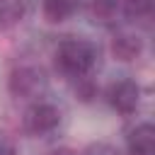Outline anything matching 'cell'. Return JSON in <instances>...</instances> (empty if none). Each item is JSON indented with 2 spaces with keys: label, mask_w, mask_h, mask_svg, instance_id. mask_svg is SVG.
<instances>
[{
  "label": "cell",
  "mask_w": 155,
  "mask_h": 155,
  "mask_svg": "<svg viewBox=\"0 0 155 155\" xmlns=\"http://www.w3.org/2000/svg\"><path fill=\"white\" fill-rule=\"evenodd\" d=\"M97 63V46L85 39H65L56 48V68L68 78L87 75Z\"/></svg>",
  "instance_id": "1"
},
{
  "label": "cell",
  "mask_w": 155,
  "mask_h": 155,
  "mask_svg": "<svg viewBox=\"0 0 155 155\" xmlns=\"http://www.w3.org/2000/svg\"><path fill=\"white\" fill-rule=\"evenodd\" d=\"M46 85H48L46 73L39 65H31V63L17 65L7 78V90L15 99H36V97L44 94Z\"/></svg>",
  "instance_id": "2"
},
{
  "label": "cell",
  "mask_w": 155,
  "mask_h": 155,
  "mask_svg": "<svg viewBox=\"0 0 155 155\" xmlns=\"http://www.w3.org/2000/svg\"><path fill=\"white\" fill-rule=\"evenodd\" d=\"M24 131L31 136H46L58 128L61 124V109L51 102H34L24 111Z\"/></svg>",
  "instance_id": "3"
},
{
  "label": "cell",
  "mask_w": 155,
  "mask_h": 155,
  "mask_svg": "<svg viewBox=\"0 0 155 155\" xmlns=\"http://www.w3.org/2000/svg\"><path fill=\"white\" fill-rule=\"evenodd\" d=\"M107 99H109L111 109H116L119 114L128 116V114H133V111L138 109V104H140V87H138V82L131 80V78L116 80V82L109 87Z\"/></svg>",
  "instance_id": "4"
},
{
  "label": "cell",
  "mask_w": 155,
  "mask_h": 155,
  "mask_svg": "<svg viewBox=\"0 0 155 155\" xmlns=\"http://www.w3.org/2000/svg\"><path fill=\"white\" fill-rule=\"evenodd\" d=\"M126 153L128 155H155V126L145 121L131 128L126 138Z\"/></svg>",
  "instance_id": "5"
},
{
  "label": "cell",
  "mask_w": 155,
  "mask_h": 155,
  "mask_svg": "<svg viewBox=\"0 0 155 155\" xmlns=\"http://www.w3.org/2000/svg\"><path fill=\"white\" fill-rule=\"evenodd\" d=\"M140 51H143V41H140L136 34L121 31V34H116V36L111 39V53H114V58H119V61H124V63L136 61V58L140 56Z\"/></svg>",
  "instance_id": "6"
},
{
  "label": "cell",
  "mask_w": 155,
  "mask_h": 155,
  "mask_svg": "<svg viewBox=\"0 0 155 155\" xmlns=\"http://www.w3.org/2000/svg\"><path fill=\"white\" fill-rule=\"evenodd\" d=\"M75 10H78V0H41V12L51 24L65 22Z\"/></svg>",
  "instance_id": "7"
},
{
  "label": "cell",
  "mask_w": 155,
  "mask_h": 155,
  "mask_svg": "<svg viewBox=\"0 0 155 155\" xmlns=\"http://www.w3.org/2000/svg\"><path fill=\"white\" fill-rule=\"evenodd\" d=\"M27 0H0V31L17 27L24 19Z\"/></svg>",
  "instance_id": "8"
},
{
  "label": "cell",
  "mask_w": 155,
  "mask_h": 155,
  "mask_svg": "<svg viewBox=\"0 0 155 155\" xmlns=\"http://www.w3.org/2000/svg\"><path fill=\"white\" fill-rule=\"evenodd\" d=\"M90 12H92L94 19L109 22L119 12V0H90Z\"/></svg>",
  "instance_id": "9"
},
{
  "label": "cell",
  "mask_w": 155,
  "mask_h": 155,
  "mask_svg": "<svg viewBox=\"0 0 155 155\" xmlns=\"http://www.w3.org/2000/svg\"><path fill=\"white\" fill-rule=\"evenodd\" d=\"M121 2H124L126 17L140 19V17H148V15L153 12V2H155V0H121Z\"/></svg>",
  "instance_id": "10"
},
{
  "label": "cell",
  "mask_w": 155,
  "mask_h": 155,
  "mask_svg": "<svg viewBox=\"0 0 155 155\" xmlns=\"http://www.w3.org/2000/svg\"><path fill=\"white\" fill-rule=\"evenodd\" d=\"M75 80H78V85H75V94H78V99H82V102H92V99L97 97V85H94L87 75L75 78Z\"/></svg>",
  "instance_id": "11"
},
{
  "label": "cell",
  "mask_w": 155,
  "mask_h": 155,
  "mask_svg": "<svg viewBox=\"0 0 155 155\" xmlns=\"http://www.w3.org/2000/svg\"><path fill=\"white\" fill-rule=\"evenodd\" d=\"M82 155H121L114 145H109V143H92Z\"/></svg>",
  "instance_id": "12"
},
{
  "label": "cell",
  "mask_w": 155,
  "mask_h": 155,
  "mask_svg": "<svg viewBox=\"0 0 155 155\" xmlns=\"http://www.w3.org/2000/svg\"><path fill=\"white\" fill-rule=\"evenodd\" d=\"M0 155H15V140L5 131H0Z\"/></svg>",
  "instance_id": "13"
},
{
  "label": "cell",
  "mask_w": 155,
  "mask_h": 155,
  "mask_svg": "<svg viewBox=\"0 0 155 155\" xmlns=\"http://www.w3.org/2000/svg\"><path fill=\"white\" fill-rule=\"evenodd\" d=\"M48 155H78L73 148H56V150H51Z\"/></svg>",
  "instance_id": "14"
}]
</instances>
